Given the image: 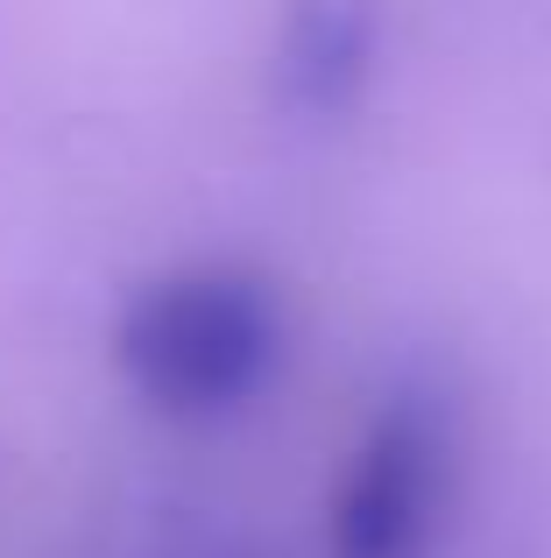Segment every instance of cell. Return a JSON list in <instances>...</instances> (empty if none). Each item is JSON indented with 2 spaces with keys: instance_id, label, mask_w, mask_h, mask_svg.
Returning a JSON list of instances; mask_svg holds the SVG:
<instances>
[{
  "instance_id": "6da1fadb",
  "label": "cell",
  "mask_w": 551,
  "mask_h": 558,
  "mask_svg": "<svg viewBox=\"0 0 551 558\" xmlns=\"http://www.w3.org/2000/svg\"><path fill=\"white\" fill-rule=\"evenodd\" d=\"M276 361V304L234 269H192L135 298L121 318V368L163 410L241 403Z\"/></svg>"
}]
</instances>
